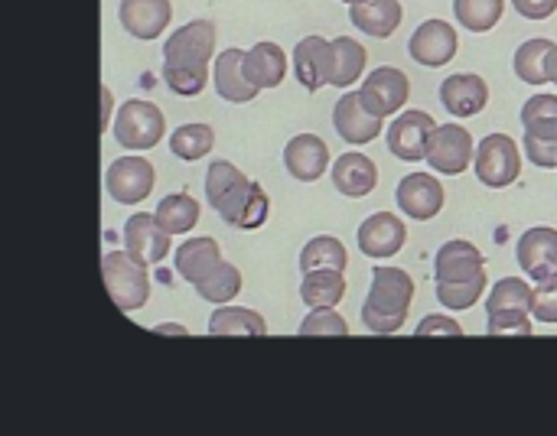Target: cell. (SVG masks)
<instances>
[{
  "mask_svg": "<svg viewBox=\"0 0 557 436\" xmlns=\"http://www.w3.org/2000/svg\"><path fill=\"white\" fill-rule=\"evenodd\" d=\"M512 7H516L525 20H548L557 10V0H512Z\"/></svg>",
  "mask_w": 557,
  "mask_h": 436,
  "instance_id": "cell-44",
  "label": "cell"
},
{
  "mask_svg": "<svg viewBox=\"0 0 557 436\" xmlns=\"http://www.w3.org/2000/svg\"><path fill=\"white\" fill-rule=\"evenodd\" d=\"M166 134V117L157 104L131 98L121 104L114 117V140L127 150H150L163 140Z\"/></svg>",
  "mask_w": 557,
  "mask_h": 436,
  "instance_id": "cell-5",
  "label": "cell"
},
{
  "mask_svg": "<svg viewBox=\"0 0 557 436\" xmlns=\"http://www.w3.org/2000/svg\"><path fill=\"white\" fill-rule=\"evenodd\" d=\"M284 166L297 183H317L330 166V147L317 134H297L284 147Z\"/></svg>",
  "mask_w": 557,
  "mask_h": 436,
  "instance_id": "cell-17",
  "label": "cell"
},
{
  "mask_svg": "<svg viewBox=\"0 0 557 436\" xmlns=\"http://www.w3.org/2000/svg\"><path fill=\"white\" fill-rule=\"evenodd\" d=\"M483 294H486V271L476 274L473 281H460V284H444V281H437V300H441L447 310H454V313L470 310Z\"/></svg>",
  "mask_w": 557,
  "mask_h": 436,
  "instance_id": "cell-38",
  "label": "cell"
},
{
  "mask_svg": "<svg viewBox=\"0 0 557 436\" xmlns=\"http://www.w3.org/2000/svg\"><path fill=\"white\" fill-rule=\"evenodd\" d=\"M414 300V277L401 267H375L372 271V290L362 303V323L366 329L379 336H392L405 326L408 310Z\"/></svg>",
  "mask_w": 557,
  "mask_h": 436,
  "instance_id": "cell-3",
  "label": "cell"
},
{
  "mask_svg": "<svg viewBox=\"0 0 557 436\" xmlns=\"http://www.w3.org/2000/svg\"><path fill=\"white\" fill-rule=\"evenodd\" d=\"M215 52V26L209 20H189L163 42V82L170 91L193 98L209 85V59Z\"/></svg>",
  "mask_w": 557,
  "mask_h": 436,
  "instance_id": "cell-1",
  "label": "cell"
},
{
  "mask_svg": "<svg viewBox=\"0 0 557 436\" xmlns=\"http://www.w3.org/2000/svg\"><path fill=\"white\" fill-rule=\"evenodd\" d=\"M359 91H362V101L369 104V111L385 117V114H395V111H401L408 104L411 82H408V75L401 68L382 65V68L366 75V85Z\"/></svg>",
  "mask_w": 557,
  "mask_h": 436,
  "instance_id": "cell-12",
  "label": "cell"
},
{
  "mask_svg": "<svg viewBox=\"0 0 557 436\" xmlns=\"http://www.w3.org/2000/svg\"><path fill=\"white\" fill-rule=\"evenodd\" d=\"M408 241V228L392 212H375L359 225V251L372 261L395 258Z\"/></svg>",
  "mask_w": 557,
  "mask_h": 436,
  "instance_id": "cell-14",
  "label": "cell"
},
{
  "mask_svg": "<svg viewBox=\"0 0 557 436\" xmlns=\"http://www.w3.org/2000/svg\"><path fill=\"white\" fill-rule=\"evenodd\" d=\"M170 232L160 228L153 212H140L131 215L124 225V245L134 258H140L144 264H160L170 254Z\"/></svg>",
  "mask_w": 557,
  "mask_h": 436,
  "instance_id": "cell-18",
  "label": "cell"
},
{
  "mask_svg": "<svg viewBox=\"0 0 557 436\" xmlns=\"http://www.w3.org/2000/svg\"><path fill=\"white\" fill-rule=\"evenodd\" d=\"M441 101L450 114L457 117H473L486 108L490 101V85L486 78L473 75V72H460V75H450L444 78L441 85Z\"/></svg>",
  "mask_w": 557,
  "mask_h": 436,
  "instance_id": "cell-21",
  "label": "cell"
},
{
  "mask_svg": "<svg viewBox=\"0 0 557 436\" xmlns=\"http://www.w3.org/2000/svg\"><path fill=\"white\" fill-rule=\"evenodd\" d=\"M418 336H463V326L450 316L434 313V316H424L418 323Z\"/></svg>",
  "mask_w": 557,
  "mask_h": 436,
  "instance_id": "cell-43",
  "label": "cell"
},
{
  "mask_svg": "<svg viewBox=\"0 0 557 436\" xmlns=\"http://www.w3.org/2000/svg\"><path fill=\"white\" fill-rule=\"evenodd\" d=\"M476 179L490 189H506L512 183H519L522 176V153L519 144L509 134H490L483 137V144L476 147V160H473Z\"/></svg>",
  "mask_w": 557,
  "mask_h": 436,
  "instance_id": "cell-6",
  "label": "cell"
},
{
  "mask_svg": "<svg viewBox=\"0 0 557 436\" xmlns=\"http://www.w3.org/2000/svg\"><path fill=\"white\" fill-rule=\"evenodd\" d=\"M245 49H225L215 65H212V82H215V91L219 98L232 101V104H245V101H255L258 98V85L248 78L245 72Z\"/></svg>",
  "mask_w": 557,
  "mask_h": 436,
  "instance_id": "cell-19",
  "label": "cell"
},
{
  "mask_svg": "<svg viewBox=\"0 0 557 436\" xmlns=\"http://www.w3.org/2000/svg\"><path fill=\"white\" fill-rule=\"evenodd\" d=\"M153 215H157V222H160L163 232H170V235H186V232H193L196 222H199V202H196L189 192H173V196L160 199V205H157Z\"/></svg>",
  "mask_w": 557,
  "mask_h": 436,
  "instance_id": "cell-31",
  "label": "cell"
},
{
  "mask_svg": "<svg viewBox=\"0 0 557 436\" xmlns=\"http://www.w3.org/2000/svg\"><path fill=\"white\" fill-rule=\"evenodd\" d=\"M532 303H535V290L522 277H503V281H496L493 294H486V313L490 316L532 313Z\"/></svg>",
  "mask_w": 557,
  "mask_h": 436,
  "instance_id": "cell-29",
  "label": "cell"
},
{
  "mask_svg": "<svg viewBox=\"0 0 557 436\" xmlns=\"http://www.w3.org/2000/svg\"><path fill=\"white\" fill-rule=\"evenodd\" d=\"M522 147H525L529 163H535L542 170H555L557 166V140H545V137H535V134H525L522 137Z\"/></svg>",
  "mask_w": 557,
  "mask_h": 436,
  "instance_id": "cell-42",
  "label": "cell"
},
{
  "mask_svg": "<svg viewBox=\"0 0 557 436\" xmlns=\"http://www.w3.org/2000/svg\"><path fill=\"white\" fill-rule=\"evenodd\" d=\"M401 16H405V10L398 0H359L349 7L352 26L369 36H379V39L392 36L401 26Z\"/></svg>",
  "mask_w": 557,
  "mask_h": 436,
  "instance_id": "cell-25",
  "label": "cell"
},
{
  "mask_svg": "<svg viewBox=\"0 0 557 436\" xmlns=\"http://www.w3.org/2000/svg\"><path fill=\"white\" fill-rule=\"evenodd\" d=\"M552 49H555L552 39H529V42H522L519 52H516V75L525 85H548L545 62H548V52Z\"/></svg>",
  "mask_w": 557,
  "mask_h": 436,
  "instance_id": "cell-36",
  "label": "cell"
},
{
  "mask_svg": "<svg viewBox=\"0 0 557 436\" xmlns=\"http://www.w3.org/2000/svg\"><path fill=\"white\" fill-rule=\"evenodd\" d=\"M457 29L444 20H424L414 33H411V42H408V52L418 65H428V68H441L447 62H454L457 55Z\"/></svg>",
  "mask_w": 557,
  "mask_h": 436,
  "instance_id": "cell-11",
  "label": "cell"
},
{
  "mask_svg": "<svg viewBox=\"0 0 557 436\" xmlns=\"http://www.w3.org/2000/svg\"><path fill=\"white\" fill-rule=\"evenodd\" d=\"M486 261H483V251L463 238H454L447 241L437 258H434V274L437 281L444 284H460V281H473L476 274H483Z\"/></svg>",
  "mask_w": 557,
  "mask_h": 436,
  "instance_id": "cell-22",
  "label": "cell"
},
{
  "mask_svg": "<svg viewBox=\"0 0 557 436\" xmlns=\"http://www.w3.org/2000/svg\"><path fill=\"white\" fill-rule=\"evenodd\" d=\"M437 130L434 117L428 111H405L392 121V130H388V153L405 160V163H421L428 160V144H431V134Z\"/></svg>",
  "mask_w": 557,
  "mask_h": 436,
  "instance_id": "cell-9",
  "label": "cell"
},
{
  "mask_svg": "<svg viewBox=\"0 0 557 436\" xmlns=\"http://www.w3.org/2000/svg\"><path fill=\"white\" fill-rule=\"evenodd\" d=\"M300 336H349V323L333 307H317L300 323Z\"/></svg>",
  "mask_w": 557,
  "mask_h": 436,
  "instance_id": "cell-39",
  "label": "cell"
},
{
  "mask_svg": "<svg viewBox=\"0 0 557 436\" xmlns=\"http://www.w3.org/2000/svg\"><path fill=\"white\" fill-rule=\"evenodd\" d=\"M206 196L209 205L235 228L255 232L268 222L271 212V199L268 192L251 183L235 163L228 160H215L206 173Z\"/></svg>",
  "mask_w": 557,
  "mask_h": 436,
  "instance_id": "cell-2",
  "label": "cell"
},
{
  "mask_svg": "<svg viewBox=\"0 0 557 436\" xmlns=\"http://www.w3.org/2000/svg\"><path fill=\"white\" fill-rule=\"evenodd\" d=\"M346 3H349V7H352V3H359V0H346Z\"/></svg>",
  "mask_w": 557,
  "mask_h": 436,
  "instance_id": "cell-47",
  "label": "cell"
},
{
  "mask_svg": "<svg viewBox=\"0 0 557 436\" xmlns=\"http://www.w3.org/2000/svg\"><path fill=\"white\" fill-rule=\"evenodd\" d=\"M398 209L405 215H411L414 222H431L434 215H441L444 202H447V192L441 186L437 176L431 173H411L398 183Z\"/></svg>",
  "mask_w": 557,
  "mask_h": 436,
  "instance_id": "cell-13",
  "label": "cell"
},
{
  "mask_svg": "<svg viewBox=\"0 0 557 436\" xmlns=\"http://www.w3.org/2000/svg\"><path fill=\"white\" fill-rule=\"evenodd\" d=\"M522 127L525 134L557 140V95H532L522 104Z\"/></svg>",
  "mask_w": 557,
  "mask_h": 436,
  "instance_id": "cell-34",
  "label": "cell"
},
{
  "mask_svg": "<svg viewBox=\"0 0 557 436\" xmlns=\"http://www.w3.org/2000/svg\"><path fill=\"white\" fill-rule=\"evenodd\" d=\"M294 75L307 91L330 85V78H333V39L304 36L294 46Z\"/></svg>",
  "mask_w": 557,
  "mask_h": 436,
  "instance_id": "cell-15",
  "label": "cell"
},
{
  "mask_svg": "<svg viewBox=\"0 0 557 436\" xmlns=\"http://www.w3.org/2000/svg\"><path fill=\"white\" fill-rule=\"evenodd\" d=\"M300 297L310 310L317 307H336L346 297V277L343 271L323 267V271H307L300 284Z\"/></svg>",
  "mask_w": 557,
  "mask_h": 436,
  "instance_id": "cell-27",
  "label": "cell"
},
{
  "mask_svg": "<svg viewBox=\"0 0 557 436\" xmlns=\"http://www.w3.org/2000/svg\"><path fill=\"white\" fill-rule=\"evenodd\" d=\"M532 316L542 320V323H557V274H552L548 281H539Z\"/></svg>",
  "mask_w": 557,
  "mask_h": 436,
  "instance_id": "cell-40",
  "label": "cell"
},
{
  "mask_svg": "<svg viewBox=\"0 0 557 436\" xmlns=\"http://www.w3.org/2000/svg\"><path fill=\"white\" fill-rule=\"evenodd\" d=\"M333 186L349 199H366L379 186V166L366 153H343L333 163Z\"/></svg>",
  "mask_w": 557,
  "mask_h": 436,
  "instance_id": "cell-23",
  "label": "cell"
},
{
  "mask_svg": "<svg viewBox=\"0 0 557 436\" xmlns=\"http://www.w3.org/2000/svg\"><path fill=\"white\" fill-rule=\"evenodd\" d=\"M349 264V251L339 238L333 235H317L313 241L304 245L300 251V271H323V267H333V271H343Z\"/></svg>",
  "mask_w": 557,
  "mask_h": 436,
  "instance_id": "cell-32",
  "label": "cell"
},
{
  "mask_svg": "<svg viewBox=\"0 0 557 436\" xmlns=\"http://www.w3.org/2000/svg\"><path fill=\"white\" fill-rule=\"evenodd\" d=\"M366 59H369V52L359 39H352V36L333 39V78H330V85H336V88L356 85L366 72Z\"/></svg>",
  "mask_w": 557,
  "mask_h": 436,
  "instance_id": "cell-28",
  "label": "cell"
},
{
  "mask_svg": "<svg viewBox=\"0 0 557 436\" xmlns=\"http://www.w3.org/2000/svg\"><path fill=\"white\" fill-rule=\"evenodd\" d=\"M153 186H157V170L144 157H121L104 173V189L121 205L144 202L153 192Z\"/></svg>",
  "mask_w": 557,
  "mask_h": 436,
  "instance_id": "cell-7",
  "label": "cell"
},
{
  "mask_svg": "<svg viewBox=\"0 0 557 436\" xmlns=\"http://www.w3.org/2000/svg\"><path fill=\"white\" fill-rule=\"evenodd\" d=\"M238 290H242V271L235 264H228V261H222L209 277H202L196 284V294L202 300H209V303H219V307L228 303V300H235Z\"/></svg>",
  "mask_w": 557,
  "mask_h": 436,
  "instance_id": "cell-37",
  "label": "cell"
},
{
  "mask_svg": "<svg viewBox=\"0 0 557 436\" xmlns=\"http://www.w3.org/2000/svg\"><path fill=\"white\" fill-rule=\"evenodd\" d=\"M516 258L519 267L532 277V281H548L557 274V232L555 228H529L522 232L519 245H516Z\"/></svg>",
  "mask_w": 557,
  "mask_h": 436,
  "instance_id": "cell-16",
  "label": "cell"
},
{
  "mask_svg": "<svg viewBox=\"0 0 557 436\" xmlns=\"http://www.w3.org/2000/svg\"><path fill=\"white\" fill-rule=\"evenodd\" d=\"M545 72H548V82H552V85H557V42H555V49L548 52V62H545Z\"/></svg>",
  "mask_w": 557,
  "mask_h": 436,
  "instance_id": "cell-46",
  "label": "cell"
},
{
  "mask_svg": "<svg viewBox=\"0 0 557 436\" xmlns=\"http://www.w3.org/2000/svg\"><path fill=\"white\" fill-rule=\"evenodd\" d=\"M486 333L490 336H532L535 326H532L529 313H499V316H490Z\"/></svg>",
  "mask_w": 557,
  "mask_h": 436,
  "instance_id": "cell-41",
  "label": "cell"
},
{
  "mask_svg": "<svg viewBox=\"0 0 557 436\" xmlns=\"http://www.w3.org/2000/svg\"><path fill=\"white\" fill-rule=\"evenodd\" d=\"M117 16H121V26L134 39H157L173 20V3L170 0H121Z\"/></svg>",
  "mask_w": 557,
  "mask_h": 436,
  "instance_id": "cell-20",
  "label": "cell"
},
{
  "mask_svg": "<svg viewBox=\"0 0 557 436\" xmlns=\"http://www.w3.org/2000/svg\"><path fill=\"white\" fill-rule=\"evenodd\" d=\"M476 160V147L467 127L460 124H444L431 134L428 144V163L444 173V176H460L470 170V163Z\"/></svg>",
  "mask_w": 557,
  "mask_h": 436,
  "instance_id": "cell-8",
  "label": "cell"
},
{
  "mask_svg": "<svg viewBox=\"0 0 557 436\" xmlns=\"http://www.w3.org/2000/svg\"><path fill=\"white\" fill-rule=\"evenodd\" d=\"M245 72L258 88H277L287 78V55L277 42H258L245 55Z\"/></svg>",
  "mask_w": 557,
  "mask_h": 436,
  "instance_id": "cell-26",
  "label": "cell"
},
{
  "mask_svg": "<svg viewBox=\"0 0 557 436\" xmlns=\"http://www.w3.org/2000/svg\"><path fill=\"white\" fill-rule=\"evenodd\" d=\"M333 127L346 144L362 147L382 137V114L369 111V104L362 101V91H349L333 108Z\"/></svg>",
  "mask_w": 557,
  "mask_h": 436,
  "instance_id": "cell-10",
  "label": "cell"
},
{
  "mask_svg": "<svg viewBox=\"0 0 557 436\" xmlns=\"http://www.w3.org/2000/svg\"><path fill=\"white\" fill-rule=\"evenodd\" d=\"M506 0H454L457 23L470 33H490L503 20Z\"/></svg>",
  "mask_w": 557,
  "mask_h": 436,
  "instance_id": "cell-35",
  "label": "cell"
},
{
  "mask_svg": "<svg viewBox=\"0 0 557 436\" xmlns=\"http://www.w3.org/2000/svg\"><path fill=\"white\" fill-rule=\"evenodd\" d=\"M268 323L261 313L245 307H219L209 320V336H264Z\"/></svg>",
  "mask_w": 557,
  "mask_h": 436,
  "instance_id": "cell-30",
  "label": "cell"
},
{
  "mask_svg": "<svg viewBox=\"0 0 557 436\" xmlns=\"http://www.w3.org/2000/svg\"><path fill=\"white\" fill-rule=\"evenodd\" d=\"M219 264H222V248L215 238H189L176 251V274L193 287L202 277H209Z\"/></svg>",
  "mask_w": 557,
  "mask_h": 436,
  "instance_id": "cell-24",
  "label": "cell"
},
{
  "mask_svg": "<svg viewBox=\"0 0 557 436\" xmlns=\"http://www.w3.org/2000/svg\"><path fill=\"white\" fill-rule=\"evenodd\" d=\"M111 104H114V98H111V91L101 85V134H104V127H108V117H111Z\"/></svg>",
  "mask_w": 557,
  "mask_h": 436,
  "instance_id": "cell-45",
  "label": "cell"
},
{
  "mask_svg": "<svg viewBox=\"0 0 557 436\" xmlns=\"http://www.w3.org/2000/svg\"><path fill=\"white\" fill-rule=\"evenodd\" d=\"M150 264H144L140 258H134L131 251H108L101 261V277H104V290L111 294L114 307L121 313H134L150 300Z\"/></svg>",
  "mask_w": 557,
  "mask_h": 436,
  "instance_id": "cell-4",
  "label": "cell"
},
{
  "mask_svg": "<svg viewBox=\"0 0 557 436\" xmlns=\"http://www.w3.org/2000/svg\"><path fill=\"white\" fill-rule=\"evenodd\" d=\"M215 147V134L209 124H183L173 130L170 137V150L173 157H180L183 163H193V160H202L209 157V150Z\"/></svg>",
  "mask_w": 557,
  "mask_h": 436,
  "instance_id": "cell-33",
  "label": "cell"
}]
</instances>
